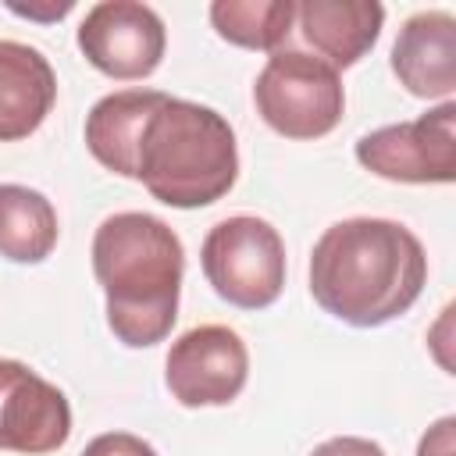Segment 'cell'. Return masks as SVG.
<instances>
[{"mask_svg":"<svg viewBox=\"0 0 456 456\" xmlns=\"http://www.w3.org/2000/svg\"><path fill=\"white\" fill-rule=\"evenodd\" d=\"M428 281L420 239L388 217H346L324 228L310 253V296L353 328L406 314Z\"/></svg>","mask_w":456,"mask_h":456,"instance_id":"obj_1","label":"cell"},{"mask_svg":"<svg viewBox=\"0 0 456 456\" xmlns=\"http://www.w3.org/2000/svg\"><path fill=\"white\" fill-rule=\"evenodd\" d=\"M185 249L175 228L142 210L100 221L93 235V274L107 296V324L128 349L157 346L178 317Z\"/></svg>","mask_w":456,"mask_h":456,"instance_id":"obj_2","label":"cell"},{"mask_svg":"<svg viewBox=\"0 0 456 456\" xmlns=\"http://www.w3.org/2000/svg\"><path fill=\"white\" fill-rule=\"evenodd\" d=\"M132 178L178 210L217 203L239 178V146L228 118L164 93L139 128Z\"/></svg>","mask_w":456,"mask_h":456,"instance_id":"obj_3","label":"cell"},{"mask_svg":"<svg viewBox=\"0 0 456 456\" xmlns=\"http://www.w3.org/2000/svg\"><path fill=\"white\" fill-rule=\"evenodd\" d=\"M207 285L239 310H264L285 289V242L278 228L253 214L217 221L200 249Z\"/></svg>","mask_w":456,"mask_h":456,"instance_id":"obj_4","label":"cell"},{"mask_svg":"<svg viewBox=\"0 0 456 456\" xmlns=\"http://www.w3.org/2000/svg\"><path fill=\"white\" fill-rule=\"evenodd\" d=\"M256 114L285 139H321L346 110L338 71L303 50H274L253 82Z\"/></svg>","mask_w":456,"mask_h":456,"instance_id":"obj_5","label":"cell"},{"mask_svg":"<svg viewBox=\"0 0 456 456\" xmlns=\"http://www.w3.org/2000/svg\"><path fill=\"white\" fill-rule=\"evenodd\" d=\"M356 160L388 182L449 185L456 178V103L445 100L413 121L367 132L356 142Z\"/></svg>","mask_w":456,"mask_h":456,"instance_id":"obj_6","label":"cell"},{"mask_svg":"<svg viewBox=\"0 0 456 456\" xmlns=\"http://www.w3.org/2000/svg\"><path fill=\"white\" fill-rule=\"evenodd\" d=\"M249 378V353L228 324H200L178 335L164 360V385L178 406H228Z\"/></svg>","mask_w":456,"mask_h":456,"instance_id":"obj_7","label":"cell"},{"mask_svg":"<svg viewBox=\"0 0 456 456\" xmlns=\"http://www.w3.org/2000/svg\"><path fill=\"white\" fill-rule=\"evenodd\" d=\"M167 46V28L160 14L135 0L93 4L78 25L82 57L118 82L146 78L160 68Z\"/></svg>","mask_w":456,"mask_h":456,"instance_id":"obj_8","label":"cell"},{"mask_svg":"<svg viewBox=\"0 0 456 456\" xmlns=\"http://www.w3.org/2000/svg\"><path fill=\"white\" fill-rule=\"evenodd\" d=\"M71 406L21 360H0V452L43 456L68 442Z\"/></svg>","mask_w":456,"mask_h":456,"instance_id":"obj_9","label":"cell"},{"mask_svg":"<svg viewBox=\"0 0 456 456\" xmlns=\"http://www.w3.org/2000/svg\"><path fill=\"white\" fill-rule=\"evenodd\" d=\"M399 86L420 100H452L456 93V18L449 11H417L392 43Z\"/></svg>","mask_w":456,"mask_h":456,"instance_id":"obj_10","label":"cell"},{"mask_svg":"<svg viewBox=\"0 0 456 456\" xmlns=\"http://www.w3.org/2000/svg\"><path fill=\"white\" fill-rule=\"evenodd\" d=\"M57 100V75L50 61L14 39H0V142L32 135Z\"/></svg>","mask_w":456,"mask_h":456,"instance_id":"obj_11","label":"cell"},{"mask_svg":"<svg viewBox=\"0 0 456 456\" xmlns=\"http://www.w3.org/2000/svg\"><path fill=\"white\" fill-rule=\"evenodd\" d=\"M296 18L306 43L338 71L378 43L385 7L378 0H303L296 4Z\"/></svg>","mask_w":456,"mask_h":456,"instance_id":"obj_12","label":"cell"},{"mask_svg":"<svg viewBox=\"0 0 456 456\" xmlns=\"http://www.w3.org/2000/svg\"><path fill=\"white\" fill-rule=\"evenodd\" d=\"M160 89H121L107 93L86 114V146L114 175L132 178V150L146 114L160 103Z\"/></svg>","mask_w":456,"mask_h":456,"instance_id":"obj_13","label":"cell"},{"mask_svg":"<svg viewBox=\"0 0 456 456\" xmlns=\"http://www.w3.org/2000/svg\"><path fill=\"white\" fill-rule=\"evenodd\" d=\"M53 203L14 182H0V256L14 264H43L57 246Z\"/></svg>","mask_w":456,"mask_h":456,"instance_id":"obj_14","label":"cell"},{"mask_svg":"<svg viewBox=\"0 0 456 456\" xmlns=\"http://www.w3.org/2000/svg\"><path fill=\"white\" fill-rule=\"evenodd\" d=\"M296 21L292 0H214L210 25L221 39L246 50H278Z\"/></svg>","mask_w":456,"mask_h":456,"instance_id":"obj_15","label":"cell"},{"mask_svg":"<svg viewBox=\"0 0 456 456\" xmlns=\"http://www.w3.org/2000/svg\"><path fill=\"white\" fill-rule=\"evenodd\" d=\"M82 456H157V449L132 431H107V435H96L82 449Z\"/></svg>","mask_w":456,"mask_h":456,"instance_id":"obj_16","label":"cell"},{"mask_svg":"<svg viewBox=\"0 0 456 456\" xmlns=\"http://www.w3.org/2000/svg\"><path fill=\"white\" fill-rule=\"evenodd\" d=\"M417 456H456V417L435 420L417 445Z\"/></svg>","mask_w":456,"mask_h":456,"instance_id":"obj_17","label":"cell"},{"mask_svg":"<svg viewBox=\"0 0 456 456\" xmlns=\"http://www.w3.org/2000/svg\"><path fill=\"white\" fill-rule=\"evenodd\" d=\"M310 456H385V449L370 438H360V435H338V438L321 442Z\"/></svg>","mask_w":456,"mask_h":456,"instance_id":"obj_18","label":"cell"},{"mask_svg":"<svg viewBox=\"0 0 456 456\" xmlns=\"http://www.w3.org/2000/svg\"><path fill=\"white\" fill-rule=\"evenodd\" d=\"M14 14H21V18H36V21H57V18H64L75 4L71 0H64V4H7Z\"/></svg>","mask_w":456,"mask_h":456,"instance_id":"obj_19","label":"cell"}]
</instances>
